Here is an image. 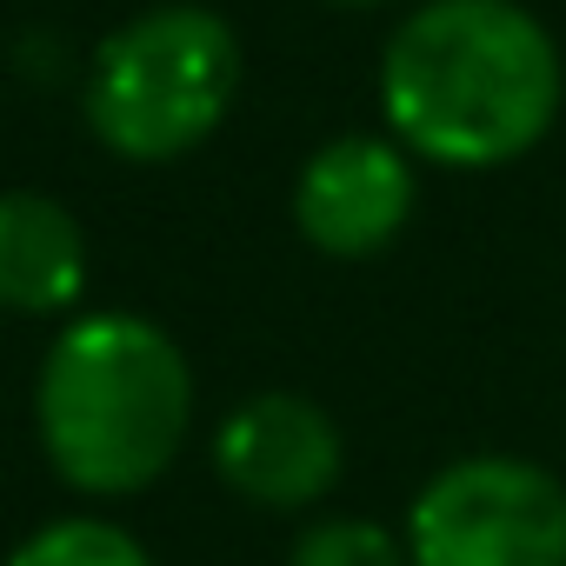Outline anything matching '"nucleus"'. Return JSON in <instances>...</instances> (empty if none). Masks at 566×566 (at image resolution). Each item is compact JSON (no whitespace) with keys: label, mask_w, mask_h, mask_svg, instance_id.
I'll use <instances>...</instances> for the list:
<instances>
[{"label":"nucleus","mask_w":566,"mask_h":566,"mask_svg":"<svg viewBox=\"0 0 566 566\" xmlns=\"http://www.w3.org/2000/svg\"><path fill=\"white\" fill-rule=\"evenodd\" d=\"M566 101V61L520 0H420L380 48V120L433 167L493 174L526 160Z\"/></svg>","instance_id":"1"},{"label":"nucleus","mask_w":566,"mask_h":566,"mask_svg":"<svg viewBox=\"0 0 566 566\" xmlns=\"http://www.w3.org/2000/svg\"><path fill=\"white\" fill-rule=\"evenodd\" d=\"M34 433L81 500L147 493L193 433V367L147 314H74L34 374Z\"/></svg>","instance_id":"2"},{"label":"nucleus","mask_w":566,"mask_h":566,"mask_svg":"<svg viewBox=\"0 0 566 566\" xmlns=\"http://www.w3.org/2000/svg\"><path fill=\"white\" fill-rule=\"evenodd\" d=\"M240 101V34L220 8L160 0L127 14L81 74L87 134L134 167H167L207 147Z\"/></svg>","instance_id":"3"},{"label":"nucleus","mask_w":566,"mask_h":566,"mask_svg":"<svg viewBox=\"0 0 566 566\" xmlns=\"http://www.w3.org/2000/svg\"><path fill=\"white\" fill-rule=\"evenodd\" d=\"M407 566H566V486L526 453L447 460L407 506Z\"/></svg>","instance_id":"4"},{"label":"nucleus","mask_w":566,"mask_h":566,"mask_svg":"<svg viewBox=\"0 0 566 566\" xmlns=\"http://www.w3.org/2000/svg\"><path fill=\"white\" fill-rule=\"evenodd\" d=\"M213 473L233 500L260 513H307L340 486L347 433L314 394L266 387V394H247L213 427Z\"/></svg>","instance_id":"5"},{"label":"nucleus","mask_w":566,"mask_h":566,"mask_svg":"<svg viewBox=\"0 0 566 566\" xmlns=\"http://www.w3.org/2000/svg\"><path fill=\"white\" fill-rule=\"evenodd\" d=\"M413 154L394 134H334L294 174V227L327 260H374L413 220Z\"/></svg>","instance_id":"6"},{"label":"nucleus","mask_w":566,"mask_h":566,"mask_svg":"<svg viewBox=\"0 0 566 566\" xmlns=\"http://www.w3.org/2000/svg\"><path fill=\"white\" fill-rule=\"evenodd\" d=\"M87 294V227L41 187H0V314L54 321Z\"/></svg>","instance_id":"7"},{"label":"nucleus","mask_w":566,"mask_h":566,"mask_svg":"<svg viewBox=\"0 0 566 566\" xmlns=\"http://www.w3.org/2000/svg\"><path fill=\"white\" fill-rule=\"evenodd\" d=\"M8 566H154V553L120 526V520H101V513H67V520H48L34 526Z\"/></svg>","instance_id":"8"},{"label":"nucleus","mask_w":566,"mask_h":566,"mask_svg":"<svg viewBox=\"0 0 566 566\" xmlns=\"http://www.w3.org/2000/svg\"><path fill=\"white\" fill-rule=\"evenodd\" d=\"M287 566H407V539L380 520L360 513H327L314 526H301Z\"/></svg>","instance_id":"9"},{"label":"nucleus","mask_w":566,"mask_h":566,"mask_svg":"<svg viewBox=\"0 0 566 566\" xmlns=\"http://www.w3.org/2000/svg\"><path fill=\"white\" fill-rule=\"evenodd\" d=\"M321 8H394V0H321Z\"/></svg>","instance_id":"10"}]
</instances>
